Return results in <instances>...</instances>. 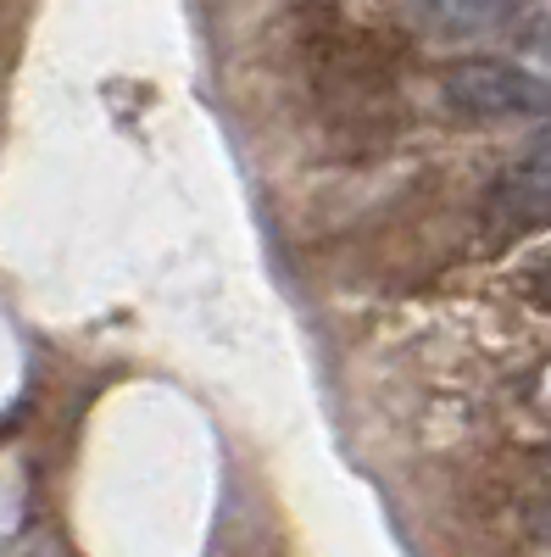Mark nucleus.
<instances>
[{"mask_svg":"<svg viewBox=\"0 0 551 557\" xmlns=\"http://www.w3.org/2000/svg\"><path fill=\"white\" fill-rule=\"evenodd\" d=\"M440 101L468 123H501V117H540L551 112V78L501 62V57H463L440 73Z\"/></svg>","mask_w":551,"mask_h":557,"instance_id":"nucleus-1","label":"nucleus"},{"mask_svg":"<svg viewBox=\"0 0 551 557\" xmlns=\"http://www.w3.org/2000/svg\"><path fill=\"white\" fill-rule=\"evenodd\" d=\"M490 223L501 235L551 228V123L529 139V151L490 184Z\"/></svg>","mask_w":551,"mask_h":557,"instance_id":"nucleus-2","label":"nucleus"},{"mask_svg":"<svg viewBox=\"0 0 551 557\" xmlns=\"http://www.w3.org/2000/svg\"><path fill=\"white\" fill-rule=\"evenodd\" d=\"M424 7V23L446 39H479V34H496L518 23V12L529 0H418Z\"/></svg>","mask_w":551,"mask_h":557,"instance_id":"nucleus-3","label":"nucleus"},{"mask_svg":"<svg viewBox=\"0 0 551 557\" xmlns=\"http://www.w3.org/2000/svg\"><path fill=\"white\" fill-rule=\"evenodd\" d=\"M529 480L540 485V496H546V507H551V446H540V451L529 457Z\"/></svg>","mask_w":551,"mask_h":557,"instance_id":"nucleus-4","label":"nucleus"},{"mask_svg":"<svg viewBox=\"0 0 551 557\" xmlns=\"http://www.w3.org/2000/svg\"><path fill=\"white\" fill-rule=\"evenodd\" d=\"M535 301L551 312V262H540V268H535Z\"/></svg>","mask_w":551,"mask_h":557,"instance_id":"nucleus-5","label":"nucleus"},{"mask_svg":"<svg viewBox=\"0 0 551 557\" xmlns=\"http://www.w3.org/2000/svg\"><path fill=\"white\" fill-rule=\"evenodd\" d=\"M535 407H540V412L551 418V362L540 368V380H535Z\"/></svg>","mask_w":551,"mask_h":557,"instance_id":"nucleus-6","label":"nucleus"},{"mask_svg":"<svg viewBox=\"0 0 551 557\" xmlns=\"http://www.w3.org/2000/svg\"><path fill=\"white\" fill-rule=\"evenodd\" d=\"M540 530H546V541H551V507H546V519H540Z\"/></svg>","mask_w":551,"mask_h":557,"instance_id":"nucleus-7","label":"nucleus"}]
</instances>
